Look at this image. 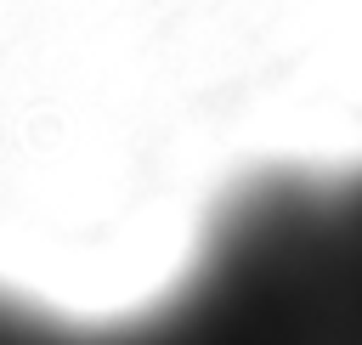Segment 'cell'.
Returning <instances> with one entry per match:
<instances>
[{
    "label": "cell",
    "instance_id": "1",
    "mask_svg": "<svg viewBox=\"0 0 362 345\" xmlns=\"http://www.w3.org/2000/svg\"><path fill=\"white\" fill-rule=\"evenodd\" d=\"M0 345H362V198L351 175L243 187L187 271L119 317L0 288Z\"/></svg>",
    "mask_w": 362,
    "mask_h": 345
},
{
    "label": "cell",
    "instance_id": "2",
    "mask_svg": "<svg viewBox=\"0 0 362 345\" xmlns=\"http://www.w3.org/2000/svg\"><path fill=\"white\" fill-rule=\"evenodd\" d=\"M356 187H362V170H356Z\"/></svg>",
    "mask_w": 362,
    "mask_h": 345
}]
</instances>
